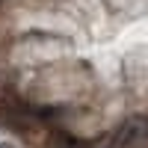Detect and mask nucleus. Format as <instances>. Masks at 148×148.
Listing matches in <instances>:
<instances>
[{"instance_id": "f257e3e1", "label": "nucleus", "mask_w": 148, "mask_h": 148, "mask_svg": "<svg viewBox=\"0 0 148 148\" xmlns=\"http://www.w3.org/2000/svg\"><path fill=\"white\" fill-rule=\"evenodd\" d=\"M142 130H145L142 119H127L125 125H119V130L110 136V148H133L142 139Z\"/></svg>"}, {"instance_id": "f03ea898", "label": "nucleus", "mask_w": 148, "mask_h": 148, "mask_svg": "<svg viewBox=\"0 0 148 148\" xmlns=\"http://www.w3.org/2000/svg\"><path fill=\"white\" fill-rule=\"evenodd\" d=\"M0 148H15V145H9V142H0Z\"/></svg>"}]
</instances>
